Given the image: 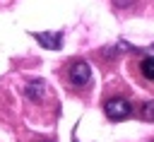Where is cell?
<instances>
[{"instance_id": "cell-1", "label": "cell", "mask_w": 154, "mask_h": 142, "mask_svg": "<svg viewBox=\"0 0 154 142\" xmlns=\"http://www.w3.org/2000/svg\"><path fill=\"white\" fill-rule=\"evenodd\" d=\"M103 113L111 120H125V118L132 116V103L123 96H111V99L103 101Z\"/></svg>"}, {"instance_id": "cell-2", "label": "cell", "mask_w": 154, "mask_h": 142, "mask_svg": "<svg viewBox=\"0 0 154 142\" xmlns=\"http://www.w3.org/2000/svg\"><path fill=\"white\" fill-rule=\"evenodd\" d=\"M67 79H70V84H75V87H87L89 84V79H91V67H89V63L87 60H70V65H67Z\"/></svg>"}, {"instance_id": "cell-3", "label": "cell", "mask_w": 154, "mask_h": 142, "mask_svg": "<svg viewBox=\"0 0 154 142\" xmlns=\"http://www.w3.org/2000/svg\"><path fill=\"white\" fill-rule=\"evenodd\" d=\"M34 39H36L43 48H48V51H58V48L63 46V36H60L58 31H41V34H34Z\"/></svg>"}, {"instance_id": "cell-4", "label": "cell", "mask_w": 154, "mask_h": 142, "mask_svg": "<svg viewBox=\"0 0 154 142\" xmlns=\"http://www.w3.org/2000/svg\"><path fill=\"white\" fill-rule=\"evenodd\" d=\"M24 91H26V96H29L31 101H38V99L43 96V91H46V82H43V79H31Z\"/></svg>"}, {"instance_id": "cell-5", "label": "cell", "mask_w": 154, "mask_h": 142, "mask_svg": "<svg viewBox=\"0 0 154 142\" xmlns=\"http://www.w3.org/2000/svg\"><path fill=\"white\" fill-rule=\"evenodd\" d=\"M140 72H142V77H144V79L154 82V55L142 58V63H140Z\"/></svg>"}, {"instance_id": "cell-6", "label": "cell", "mask_w": 154, "mask_h": 142, "mask_svg": "<svg viewBox=\"0 0 154 142\" xmlns=\"http://www.w3.org/2000/svg\"><path fill=\"white\" fill-rule=\"evenodd\" d=\"M140 118L144 123H154V101H144L140 108Z\"/></svg>"}]
</instances>
